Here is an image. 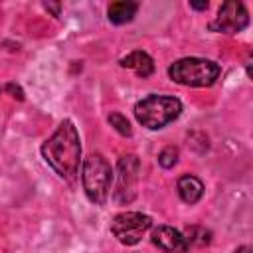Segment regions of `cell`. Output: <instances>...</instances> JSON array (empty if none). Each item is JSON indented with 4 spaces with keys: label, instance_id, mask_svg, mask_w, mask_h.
Instances as JSON below:
<instances>
[{
    "label": "cell",
    "instance_id": "1",
    "mask_svg": "<svg viewBox=\"0 0 253 253\" xmlns=\"http://www.w3.org/2000/svg\"><path fill=\"white\" fill-rule=\"evenodd\" d=\"M42 156L63 180H73L77 176L81 162V138L69 119L61 121L57 130L42 144Z\"/></svg>",
    "mask_w": 253,
    "mask_h": 253
},
{
    "label": "cell",
    "instance_id": "2",
    "mask_svg": "<svg viewBox=\"0 0 253 253\" xmlns=\"http://www.w3.org/2000/svg\"><path fill=\"white\" fill-rule=\"evenodd\" d=\"M180 113H182L180 99L170 97V95H148L134 105L136 121L150 130L164 128L166 125L176 121Z\"/></svg>",
    "mask_w": 253,
    "mask_h": 253
},
{
    "label": "cell",
    "instance_id": "3",
    "mask_svg": "<svg viewBox=\"0 0 253 253\" xmlns=\"http://www.w3.org/2000/svg\"><path fill=\"white\" fill-rule=\"evenodd\" d=\"M221 73L219 63L204 57H182L168 67V77L186 87H210Z\"/></svg>",
    "mask_w": 253,
    "mask_h": 253
},
{
    "label": "cell",
    "instance_id": "4",
    "mask_svg": "<svg viewBox=\"0 0 253 253\" xmlns=\"http://www.w3.org/2000/svg\"><path fill=\"white\" fill-rule=\"evenodd\" d=\"M81 182H83V190H85L87 198L93 204L103 206L109 198V190H111V182H113V170H111L109 160L99 152L89 154L83 162Z\"/></svg>",
    "mask_w": 253,
    "mask_h": 253
},
{
    "label": "cell",
    "instance_id": "5",
    "mask_svg": "<svg viewBox=\"0 0 253 253\" xmlns=\"http://www.w3.org/2000/svg\"><path fill=\"white\" fill-rule=\"evenodd\" d=\"M150 227H152L150 215L140 211H123L117 213L111 221V231L123 245H136Z\"/></svg>",
    "mask_w": 253,
    "mask_h": 253
},
{
    "label": "cell",
    "instance_id": "6",
    "mask_svg": "<svg viewBox=\"0 0 253 253\" xmlns=\"http://www.w3.org/2000/svg\"><path fill=\"white\" fill-rule=\"evenodd\" d=\"M138 174H140V162H138V158L134 154H125V156L119 158L115 200L121 206H126V204H130L136 198Z\"/></svg>",
    "mask_w": 253,
    "mask_h": 253
},
{
    "label": "cell",
    "instance_id": "7",
    "mask_svg": "<svg viewBox=\"0 0 253 253\" xmlns=\"http://www.w3.org/2000/svg\"><path fill=\"white\" fill-rule=\"evenodd\" d=\"M249 24V12L241 2H223L217 10L215 20L210 24L211 32H223V34H237L245 30Z\"/></svg>",
    "mask_w": 253,
    "mask_h": 253
},
{
    "label": "cell",
    "instance_id": "8",
    "mask_svg": "<svg viewBox=\"0 0 253 253\" xmlns=\"http://www.w3.org/2000/svg\"><path fill=\"white\" fill-rule=\"evenodd\" d=\"M152 243L160 247L166 253H186L190 243L186 241V235L170 225H158L152 229Z\"/></svg>",
    "mask_w": 253,
    "mask_h": 253
},
{
    "label": "cell",
    "instance_id": "9",
    "mask_svg": "<svg viewBox=\"0 0 253 253\" xmlns=\"http://www.w3.org/2000/svg\"><path fill=\"white\" fill-rule=\"evenodd\" d=\"M121 67H125V69H132L138 77H150L152 75V71H154V61H152V57L146 53V51H140V49H136V51H130L128 55H125L121 61Z\"/></svg>",
    "mask_w": 253,
    "mask_h": 253
},
{
    "label": "cell",
    "instance_id": "10",
    "mask_svg": "<svg viewBox=\"0 0 253 253\" xmlns=\"http://www.w3.org/2000/svg\"><path fill=\"white\" fill-rule=\"evenodd\" d=\"M176 188H178V194H180L182 202H186V204H196V202L202 198V194H204V184H202V180L196 178V176H192V174L180 176Z\"/></svg>",
    "mask_w": 253,
    "mask_h": 253
},
{
    "label": "cell",
    "instance_id": "11",
    "mask_svg": "<svg viewBox=\"0 0 253 253\" xmlns=\"http://www.w3.org/2000/svg\"><path fill=\"white\" fill-rule=\"evenodd\" d=\"M136 10H138L136 2L121 0V2H113L107 8V16H109V22L113 24H126L136 16Z\"/></svg>",
    "mask_w": 253,
    "mask_h": 253
},
{
    "label": "cell",
    "instance_id": "12",
    "mask_svg": "<svg viewBox=\"0 0 253 253\" xmlns=\"http://www.w3.org/2000/svg\"><path fill=\"white\" fill-rule=\"evenodd\" d=\"M109 123H111V126H115V130H117L119 134H123V136H130V134H132L130 123H128L126 117H123L121 113H111V115H109Z\"/></svg>",
    "mask_w": 253,
    "mask_h": 253
},
{
    "label": "cell",
    "instance_id": "13",
    "mask_svg": "<svg viewBox=\"0 0 253 253\" xmlns=\"http://www.w3.org/2000/svg\"><path fill=\"white\" fill-rule=\"evenodd\" d=\"M210 231H206L204 227H188V243H196V245H208L210 243Z\"/></svg>",
    "mask_w": 253,
    "mask_h": 253
},
{
    "label": "cell",
    "instance_id": "14",
    "mask_svg": "<svg viewBox=\"0 0 253 253\" xmlns=\"http://www.w3.org/2000/svg\"><path fill=\"white\" fill-rule=\"evenodd\" d=\"M158 162L162 168H172L178 162V148L176 146H166L158 154Z\"/></svg>",
    "mask_w": 253,
    "mask_h": 253
},
{
    "label": "cell",
    "instance_id": "15",
    "mask_svg": "<svg viewBox=\"0 0 253 253\" xmlns=\"http://www.w3.org/2000/svg\"><path fill=\"white\" fill-rule=\"evenodd\" d=\"M6 91H8L14 99L24 101V91H22V87H20V85H16V83H8V85H6Z\"/></svg>",
    "mask_w": 253,
    "mask_h": 253
},
{
    "label": "cell",
    "instance_id": "16",
    "mask_svg": "<svg viewBox=\"0 0 253 253\" xmlns=\"http://www.w3.org/2000/svg\"><path fill=\"white\" fill-rule=\"evenodd\" d=\"M43 8H45L47 12H51L55 18H57L59 12H61V4H59V2H43Z\"/></svg>",
    "mask_w": 253,
    "mask_h": 253
},
{
    "label": "cell",
    "instance_id": "17",
    "mask_svg": "<svg viewBox=\"0 0 253 253\" xmlns=\"http://www.w3.org/2000/svg\"><path fill=\"white\" fill-rule=\"evenodd\" d=\"M194 10H208V2H190Z\"/></svg>",
    "mask_w": 253,
    "mask_h": 253
},
{
    "label": "cell",
    "instance_id": "18",
    "mask_svg": "<svg viewBox=\"0 0 253 253\" xmlns=\"http://www.w3.org/2000/svg\"><path fill=\"white\" fill-rule=\"evenodd\" d=\"M235 253H251V247H247V245H243V247H239Z\"/></svg>",
    "mask_w": 253,
    "mask_h": 253
}]
</instances>
